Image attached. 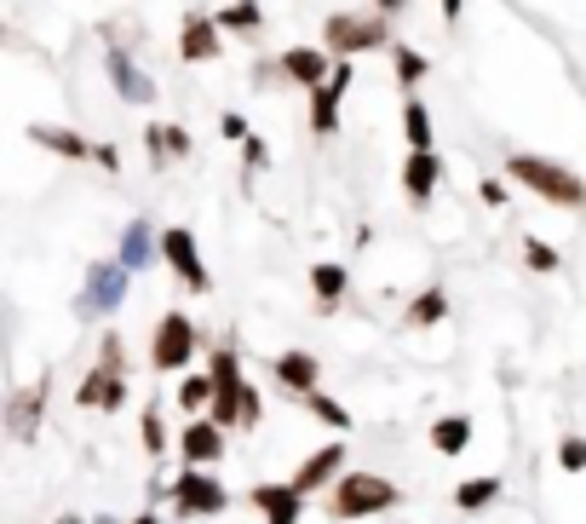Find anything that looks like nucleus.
<instances>
[{"instance_id":"nucleus-1","label":"nucleus","mask_w":586,"mask_h":524,"mask_svg":"<svg viewBox=\"0 0 586 524\" xmlns=\"http://www.w3.org/2000/svg\"><path fill=\"white\" fill-rule=\"evenodd\" d=\"M506 174L524 185V190H535L540 202H552V208H569V214L586 208V179L569 174L564 161H546V156H511V161H506Z\"/></svg>"},{"instance_id":"nucleus-2","label":"nucleus","mask_w":586,"mask_h":524,"mask_svg":"<svg viewBox=\"0 0 586 524\" xmlns=\"http://www.w3.org/2000/svg\"><path fill=\"white\" fill-rule=\"evenodd\" d=\"M403 502V490L379 473H345L328 496V518L339 524H357V518H374V513H391Z\"/></svg>"},{"instance_id":"nucleus-3","label":"nucleus","mask_w":586,"mask_h":524,"mask_svg":"<svg viewBox=\"0 0 586 524\" xmlns=\"http://www.w3.org/2000/svg\"><path fill=\"white\" fill-rule=\"evenodd\" d=\"M76 404L81 409H121L127 404V352H121V335H103L98 364L76 386Z\"/></svg>"},{"instance_id":"nucleus-4","label":"nucleus","mask_w":586,"mask_h":524,"mask_svg":"<svg viewBox=\"0 0 586 524\" xmlns=\"http://www.w3.org/2000/svg\"><path fill=\"white\" fill-rule=\"evenodd\" d=\"M322 47L334 58L379 52V47H391V23L379 18V12H328L322 18Z\"/></svg>"},{"instance_id":"nucleus-5","label":"nucleus","mask_w":586,"mask_h":524,"mask_svg":"<svg viewBox=\"0 0 586 524\" xmlns=\"http://www.w3.org/2000/svg\"><path fill=\"white\" fill-rule=\"evenodd\" d=\"M196 346H201L196 323H190L185 312H167V317L156 323V340H150V369H161V375H179V369H190Z\"/></svg>"},{"instance_id":"nucleus-6","label":"nucleus","mask_w":586,"mask_h":524,"mask_svg":"<svg viewBox=\"0 0 586 524\" xmlns=\"http://www.w3.org/2000/svg\"><path fill=\"white\" fill-rule=\"evenodd\" d=\"M167 496H172V513H185V518H213V513L230 507V490L207 467H185L179 478H172Z\"/></svg>"},{"instance_id":"nucleus-7","label":"nucleus","mask_w":586,"mask_h":524,"mask_svg":"<svg viewBox=\"0 0 586 524\" xmlns=\"http://www.w3.org/2000/svg\"><path fill=\"white\" fill-rule=\"evenodd\" d=\"M127 266L121 259H98V266L87 271V288H81V300H76V317H110L121 300H127Z\"/></svg>"},{"instance_id":"nucleus-8","label":"nucleus","mask_w":586,"mask_h":524,"mask_svg":"<svg viewBox=\"0 0 586 524\" xmlns=\"http://www.w3.org/2000/svg\"><path fill=\"white\" fill-rule=\"evenodd\" d=\"M161 259H167L172 277H179L190 294H207V288H213V277H207V259H201V248H196V237L185 231V225L161 231Z\"/></svg>"},{"instance_id":"nucleus-9","label":"nucleus","mask_w":586,"mask_h":524,"mask_svg":"<svg viewBox=\"0 0 586 524\" xmlns=\"http://www.w3.org/2000/svg\"><path fill=\"white\" fill-rule=\"evenodd\" d=\"M334 52L328 47H288V52H276V70H282L288 81H299L305 92H317L328 76H334Z\"/></svg>"},{"instance_id":"nucleus-10","label":"nucleus","mask_w":586,"mask_h":524,"mask_svg":"<svg viewBox=\"0 0 586 524\" xmlns=\"http://www.w3.org/2000/svg\"><path fill=\"white\" fill-rule=\"evenodd\" d=\"M219 52H225V29H219V18L185 12V23H179V58H185V63H213Z\"/></svg>"},{"instance_id":"nucleus-11","label":"nucleus","mask_w":586,"mask_h":524,"mask_svg":"<svg viewBox=\"0 0 586 524\" xmlns=\"http://www.w3.org/2000/svg\"><path fill=\"white\" fill-rule=\"evenodd\" d=\"M351 81H357L351 58H339L334 76H328L317 92H310V127H317V134H334V127H339V98L351 92Z\"/></svg>"},{"instance_id":"nucleus-12","label":"nucleus","mask_w":586,"mask_h":524,"mask_svg":"<svg viewBox=\"0 0 586 524\" xmlns=\"http://www.w3.org/2000/svg\"><path fill=\"white\" fill-rule=\"evenodd\" d=\"M179 455H185V467H213L219 455H225V427H219L213 415L185 421V433H179Z\"/></svg>"},{"instance_id":"nucleus-13","label":"nucleus","mask_w":586,"mask_h":524,"mask_svg":"<svg viewBox=\"0 0 586 524\" xmlns=\"http://www.w3.org/2000/svg\"><path fill=\"white\" fill-rule=\"evenodd\" d=\"M103 70H110V87L127 98V105H156V81L138 70L127 47H110V52H103Z\"/></svg>"},{"instance_id":"nucleus-14","label":"nucleus","mask_w":586,"mask_h":524,"mask_svg":"<svg viewBox=\"0 0 586 524\" xmlns=\"http://www.w3.org/2000/svg\"><path fill=\"white\" fill-rule=\"evenodd\" d=\"M437 185H443V161H437V150H408V161H403V196L414 208H426L431 196H437Z\"/></svg>"},{"instance_id":"nucleus-15","label":"nucleus","mask_w":586,"mask_h":524,"mask_svg":"<svg viewBox=\"0 0 586 524\" xmlns=\"http://www.w3.org/2000/svg\"><path fill=\"white\" fill-rule=\"evenodd\" d=\"M248 502L265 513V524H299V513H305V496L294 490V478L288 484H254Z\"/></svg>"},{"instance_id":"nucleus-16","label":"nucleus","mask_w":586,"mask_h":524,"mask_svg":"<svg viewBox=\"0 0 586 524\" xmlns=\"http://www.w3.org/2000/svg\"><path fill=\"white\" fill-rule=\"evenodd\" d=\"M339 467H345V444L334 438V444L310 449L305 462H299V473H294V490H299V496H317V490H322L328 478H339Z\"/></svg>"},{"instance_id":"nucleus-17","label":"nucleus","mask_w":586,"mask_h":524,"mask_svg":"<svg viewBox=\"0 0 586 524\" xmlns=\"http://www.w3.org/2000/svg\"><path fill=\"white\" fill-rule=\"evenodd\" d=\"M29 139L41 145V150H52V156H63V161H98V145H92V139H81L76 127L34 121V127H29Z\"/></svg>"},{"instance_id":"nucleus-18","label":"nucleus","mask_w":586,"mask_h":524,"mask_svg":"<svg viewBox=\"0 0 586 524\" xmlns=\"http://www.w3.org/2000/svg\"><path fill=\"white\" fill-rule=\"evenodd\" d=\"M52 398V380H34L23 392H12V404H7V421H12V438H34V427H41V409Z\"/></svg>"},{"instance_id":"nucleus-19","label":"nucleus","mask_w":586,"mask_h":524,"mask_svg":"<svg viewBox=\"0 0 586 524\" xmlns=\"http://www.w3.org/2000/svg\"><path fill=\"white\" fill-rule=\"evenodd\" d=\"M270 375H276V386L299 392V398H305V392H317V386H322V364H317L310 352H282V357L270 364Z\"/></svg>"},{"instance_id":"nucleus-20","label":"nucleus","mask_w":586,"mask_h":524,"mask_svg":"<svg viewBox=\"0 0 586 524\" xmlns=\"http://www.w3.org/2000/svg\"><path fill=\"white\" fill-rule=\"evenodd\" d=\"M156 254H161V231H150L145 219H127V231H121V266L127 271H145Z\"/></svg>"},{"instance_id":"nucleus-21","label":"nucleus","mask_w":586,"mask_h":524,"mask_svg":"<svg viewBox=\"0 0 586 524\" xmlns=\"http://www.w3.org/2000/svg\"><path fill=\"white\" fill-rule=\"evenodd\" d=\"M345 288H351V271L345 266H334V259H317V266H310V294H317L322 312H334L345 300Z\"/></svg>"},{"instance_id":"nucleus-22","label":"nucleus","mask_w":586,"mask_h":524,"mask_svg":"<svg viewBox=\"0 0 586 524\" xmlns=\"http://www.w3.org/2000/svg\"><path fill=\"white\" fill-rule=\"evenodd\" d=\"M403 139L408 150H437V134H431V110H426V98H403Z\"/></svg>"},{"instance_id":"nucleus-23","label":"nucleus","mask_w":586,"mask_h":524,"mask_svg":"<svg viewBox=\"0 0 586 524\" xmlns=\"http://www.w3.org/2000/svg\"><path fill=\"white\" fill-rule=\"evenodd\" d=\"M466 444H471V421L466 415H437L431 421V449L437 455H466Z\"/></svg>"},{"instance_id":"nucleus-24","label":"nucleus","mask_w":586,"mask_h":524,"mask_svg":"<svg viewBox=\"0 0 586 524\" xmlns=\"http://www.w3.org/2000/svg\"><path fill=\"white\" fill-rule=\"evenodd\" d=\"M500 490H506L500 478H466V484L455 490V507H460V513H489V507L500 502Z\"/></svg>"},{"instance_id":"nucleus-25","label":"nucleus","mask_w":586,"mask_h":524,"mask_svg":"<svg viewBox=\"0 0 586 524\" xmlns=\"http://www.w3.org/2000/svg\"><path fill=\"white\" fill-rule=\"evenodd\" d=\"M305 409H310V415H317V421H322V427H334V433H351V427H357V421H351V409H345L339 398H328V392H322V386H317V392H305Z\"/></svg>"},{"instance_id":"nucleus-26","label":"nucleus","mask_w":586,"mask_h":524,"mask_svg":"<svg viewBox=\"0 0 586 524\" xmlns=\"http://www.w3.org/2000/svg\"><path fill=\"white\" fill-rule=\"evenodd\" d=\"M426 70H431L426 52H414V47H391V76H397V87H403V92L420 87V81H426Z\"/></svg>"},{"instance_id":"nucleus-27","label":"nucleus","mask_w":586,"mask_h":524,"mask_svg":"<svg viewBox=\"0 0 586 524\" xmlns=\"http://www.w3.org/2000/svg\"><path fill=\"white\" fill-rule=\"evenodd\" d=\"M443 317H448V294L443 288H426L420 300L408 306V329H437Z\"/></svg>"},{"instance_id":"nucleus-28","label":"nucleus","mask_w":586,"mask_h":524,"mask_svg":"<svg viewBox=\"0 0 586 524\" xmlns=\"http://www.w3.org/2000/svg\"><path fill=\"white\" fill-rule=\"evenodd\" d=\"M213 398H219L213 375H185V380H179V409H185V415H196V409H213Z\"/></svg>"},{"instance_id":"nucleus-29","label":"nucleus","mask_w":586,"mask_h":524,"mask_svg":"<svg viewBox=\"0 0 586 524\" xmlns=\"http://www.w3.org/2000/svg\"><path fill=\"white\" fill-rule=\"evenodd\" d=\"M138 438H145V455H167V421H161V404H145V415H138Z\"/></svg>"},{"instance_id":"nucleus-30","label":"nucleus","mask_w":586,"mask_h":524,"mask_svg":"<svg viewBox=\"0 0 586 524\" xmlns=\"http://www.w3.org/2000/svg\"><path fill=\"white\" fill-rule=\"evenodd\" d=\"M259 23H265V12L254 7V0H236V7L219 12V29H230V36H254Z\"/></svg>"},{"instance_id":"nucleus-31","label":"nucleus","mask_w":586,"mask_h":524,"mask_svg":"<svg viewBox=\"0 0 586 524\" xmlns=\"http://www.w3.org/2000/svg\"><path fill=\"white\" fill-rule=\"evenodd\" d=\"M524 266L540 271V277H552V271H564V254L552 248V243H540V237H524Z\"/></svg>"},{"instance_id":"nucleus-32","label":"nucleus","mask_w":586,"mask_h":524,"mask_svg":"<svg viewBox=\"0 0 586 524\" xmlns=\"http://www.w3.org/2000/svg\"><path fill=\"white\" fill-rule=\"evenodd\" d=\"M558 467H564V473H586V438H580V433H569V438L558 444Z\"/></svg>"},{"instance_id":"nucleus-33","label":"nucleus","mask_w":586,"mask_h":524,"mask_svg":"<svg viewBox=\"0 0 586 524\" xmlns=\"http://www.w3.org/2000/svg\"><path fill=\"white\" fill-rule=\"evenodd\" d=\"M241 161H248V174H265V168H270V150H265L259 134H254V139H241Z\"/></svg>"},{"instance_id":"nucleus-34","label":"nucleus","mask_w":586,"mask_h":524,"mask_svg":"<svg viewBox=\"0 0 586 524\" xmlns=\"http://www.w3.org/2000/svg\"><path fill=\"white\" fill-rule=\"evenodd\" d=\"M265 421V398H259V386H248L241 392V427H259Z\"/></svg>"},{"instance_id":"nucleus-35","label":"nucleus","mask_w":586,"mask_h":524,"mask_svg":"<svg viewBox=\"0 0 586 524\" xmlns=\"http://www.w3.org/2000/svg\"><path fill=\"white\" fill-rule=\"evenodd\" d=\"M219 134H225L230 145H241V139H254V134H248V121H241L236 110H225V116H219Z\"/></svg>"},{"instance_id":"nucleus-36","label":"nucleus","mask_w":586,"mask_h":524,"mask_svg":"<svg viewBox=\"0 0 586 524\" xmlns=\"http://www.w3.org/2000/svg\"><path fill=\"white\" fill-rule=\"evenodd\" d=\"M477 196H483V208H506V185H500V179H483Z\"/></svg>"},{"instance_id":"nucleus-37","label":"nucleus","mask_w":586,"mask_h":524,"mask_svg":"<svg viewBox=\"0 0 586 524\" xmlns=\"http://www.w3.org/2000/svg\"><path fill=\"white\" fill-rule=\"evenodd\" d=\"M98 168L103 174H121V150L116 145H98Z\"/></svg>"},{"instance_id":"nucleus-38","label":"nucleus","mask_w":586,"mask_h":524,"mask_svg":"<svg viewBox=\"0 0 586 524\" xmlns=\"http://www.w3.org/2000/svg\"><path fill=\"white\" fill-rule=\"evenodd\" d=\"M403 7H408V0H374V12H379V18H397Z\"/></svg>"},{"instance_id":"nucleus-39","label":"nucleus","mask_w":586,"mask_h":524,"mask_svg":"<svg viewBox=\"0 0 586 524\" xmlns=\"http://www.w3.org/2000/svg\"><path fill=\"white\" fill-rule=\"evenodd\" d=\"M437 7H443V23H460V7H466V0H437Z\"/></svg>"},{"instance_id":"nucleus-40","label":"nucleus","mask_w":586,"mask_h":524,"mask_svg":"<svg viewBox=\"0 0 586 524\" xmlns=\"http://www.w3.org/2000/svg\"><path fill=\"white\" fill-rule=\"evenodd\" d=\"M132 524H161V513H138Z\"/></svg>"},{"instance_id":"nucleus-41","label":"nucleus","mask_w":586,"mask_h":524,"mask_svg":"<svg viewBox=\"0 0 586 524\" xmlns=\"http://www.w3.org/2000/svg\"><path fill=\"white\" fill-rule=\"evenodd\" d=\"M52 524H81V518H76V513H63V518H52Z\"/></svg>"}]
</instances>
